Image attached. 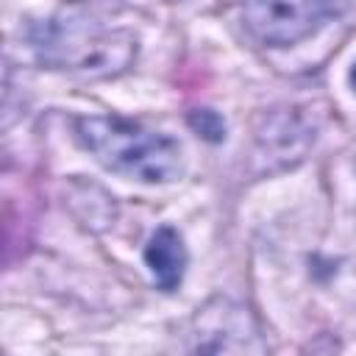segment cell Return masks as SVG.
Returning <instances> with one entry per match:
<instances>
[{"label": "cell", "instance_id": "6da1fadb", "mask_svg": "<svg viewBox=\"0 0 356 356\" xmlns=\"http://www.w3.org/2000/svg\"><path fill=\"white\" fill-rule=\"evenodd\" d=\"M31 50L47 70L81 78H114L139 53V36L120 22L114 0H70L28 31Z\"/></svg>", "mask_w": 356, "mask_h": 356}, {"label": "cell", "instance_id": "7a4b0ae2", "mask_svg": "<svg viewBox=\"0 0 356 356\" xmlns=\"http://www.w3.org/2000/svg\"><path fill=\"white\" fill-rule=\"evenodd\" d=\"M72 136L103 170L139 184H167L184 170L181 145L172 136L128 117H75Z\"/></svg>", "mask_w": 356, "mask_h": 356}, {"label": "cell", "instance_id": "3957f363", "mask_svg": "<svg viewBox=\"0 0 356 356\" xmlns=\"http://www.w3.org/2000/svg\"><path fill=\"white\" fill-rule=\"evenodd\" d=\"M350 0H245L242 31L259 47H292L345 14Z\"/></svg>", "mask_w": 356, "mask_h": 356}, {"label": "cell", "instance_id": "277c9868", "mask_svg": "<svg viewBox=\"0 0 356 356\" xmlns=\"http://www.w3.org/2000/svg\"><path fill=\"white\" fill-rule=\"evenodd\" d=\"M186 348L203 353H264L267 342L248 306L231 298H211L195 312Z\"/></svg>", "mask_w": 356, "mask_h": 356}, {"label": "cell", "instance_id": "5b68a950", "mask_svg": "<svg viewBox=\"0 0 356 356\" xmlns=\"http://www.w3.org/2000/svg\"><path fill=\"white\" fill-rule=\"evenodd\" d=\"M142 256H145V267L150 270V275L161 292H175L184 284L189 253H186L184 236L172 225H159L150 234Z\"/></svg>", "mask_w": 356, "mask_h": 356}, {"label": "cell", "instance_id": "8992f818", "mask_svg": "<svg viewBox=\"0 0 356 356\" xmlns=\"http://www.w3.org/2000/svg\"><path fill=\"white\" fill-rule=\"evenodd\" d=\"M189 125L197 136L209 139V142H222L225 139V120L211 111V108H195L189 111Z\"/></svg>", "mask_w": 356, "mask_h": 356}, {"label": "cell", "instance_id": "52a82bcc", "mask_svg": "<svg viewBox=\"0 0 356 356\" xmlns=\"http://www.w3.org/2000/svg\"><path fill=\"white\" fill-rule=\"evenodd\" d=\"M348 83H350V89L356 92V61H353V67H350V72H348Z\"/></svg>", "mask_w": 356, "mask_h": 356}, {"label": "cell", "instance_id": "ba28073f", "mask_svg": "<svg viewBox=\"0 0 356 356\" xmlns=\"http://www.w3.org/2000/svg\"><path fill=\"white\" fill-rule=\"evenodd\" d=\"M353 170H356V161H353Z\"/></svg>", "mask_w": 356, "mask_h": 356}]
</instances>
